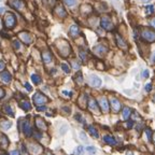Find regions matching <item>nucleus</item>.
<instances>
[{
	"mask_svg": "<svg viewBox=\"0 0 155 155\" xmlns=\"http://www.w3.org/2000/svg\"><path fill=\"white\" fill-rule=\"evenodd\" d=\"M141 1H142V2H150L151 0H141Z\"/></svg>",
	"mask_w": 155,
	"mask_h": 155,
	"instance_id": "4d7b16f0",
	"label": "nucleus"
},
{
	"mask_svg": "<svg viewBox=\"0 0 155 155\" xmlns=\"http://www.w3.org/2000/svg\"><path fill=\"white\" fill-rule=\"evenodd\" d=\"M22 130H23L24 135L27 136V137H30L32 135V129H31V127H30L29 122L27 121V120H24L23 123H22Z\"/></svg>",
	"mask_w": 155,
	"mask_h": 155,
	"instance_id": "39448f33",
	"label": "nucleus"
},
{
	"mask_svg": "<svg viewBox=\"0 0 155 155\" xmlns=\"http://www.w3.org/2000/svg\"><path fill=\"white\" fill-rule=\"evenodd\" d=\"M42 59H43V61H44L45 64H50V62L52 61V59H53L52 54H51L50 52H48V51L43 52V53H42Z\"/></svg>",
	"mask_w": 155,
	"mask_h": 155,
	"instance_id": "f3484780",
	"label": "nucleus"
},
{
	"mask_svg": "<svg viewBox=\"0 0 155 155\" xmlns=\"http://www.w3.org/2000/svg\"><path fill=\"white\" fill-rule=\"evenodd\" d=\"M32 100H33V102L37 105V107L41 106V105H44L45 102H48V98L41 93H36L33 95V97H32Z\"/></svg>",
	"mask_w": 155,
	"mask_h": 155,
	"instance_id": "7ed1b4c3",
	"label": "nucleus"
},
{
	"mask_svg": "<svg viewBox=\"0 0 155 155\" xmlns=\"http://www.w3.org/2000/svg\"><path fill=\"white\" fill-rule=\"evenodd\" d=\"M100 25H101V27L104 29H106V30L110 31V30L113 29V23H112L110 17H108V16H104L102 17L101 21H100Z\"/></svg>",
	"mask_w": 155,
	"mask_h": 155,
	"instance_id": "f03ea898",
	"label": "nucleus"
},
{
	"mask_svg": "<svg viewBox=\"0 0 155 155\" xmlns=\"http://www.w3.org/2000/svg\"><path fill=\"white\" fill-rule=\"evenodd\" d=\"M37 110L40 111V112H42V111H45V110H47V108H45L44 106H38V107H37Z\"/></svg>",
	"mask_w": 155,
	"mask_h": 155,
	"instance_id": "58836bf2",
	"label": "nucleus"
},
{
	"mask_svg": "<svg viewBox=\"0 0 155 155\" xmlns=\"http://www.w3.org/2000/svg\"><path fill=\"white\" fill-rule=\"evenodd\" d=\"M88 82L93 87H99L101 85V79L98 78L97 76H94V74L88 78Z\"/></svg>",
	"mask_w": 155,
	"mask_h": 155,
	"instance_id": "423d86ee",
	"label": "nucleus"
},
{
	"mask_svg": "<svg viewBox=\"0 0 155 155\" xmlns=\"http://www.w3.org/2000/svg\"><path fill=\"white\" fill-rule=\"evenodd\" d=\"M35 137H36V139H38V140L42 138V136H41V134H40V133H38V134H36V136H35Z\"/></svg>",
	"mask_w": 155,
	"mask_h": 155,
	"instance_id": "8fccbe9b",
	"label": "nucleus"
},
{
	"mask_svg": "<svg viewBox=\"0 0 155 155\" xmlns=\"http://www.w3.org/2000/svg\"><path fill=\"white\" fill-rule=\"evenodd\" d=\"M126 155H133V153H131V152H127Z\"/></svg>",
	"mask_w": 155,
	"mask_h": 155,
	"instance_id": "13d9d810",
	"label": "nucleus"
},
{
	"mask_svg": "<svg viewBox=\"0 0 155 155\" xmlns=\"http://www.w3.org/2000/svg\"><path fill=\"white\" fill-rule=\"evenodd\" d=\"M62 109H64V111H65L66 113H70V110H69V108H68V107H64Z\"/></svg>",
	"mask_w": 155,
	"mask_h": 155,
	"instance_id": "864d4df0",
	"label": "nucleus"
},
{
	"mask_svg": "<svg viewBox=\"0 0 155 155\" xmlns=\"http://www.w3.org/2000/svg\"><path fill=\"white\" fill-rule=\"evenodd\" d=\"M0 29H1V22H0Z\"/></svg>",
	"mask_w": 155,
	"mask_h": 155,
	"instance_id": "680f3d73",
	"label": "nucleus"
},
{
	"mask_svg": "<svg viewBox=\"0 0 155 155\" xmlns=\"http://www.w3.org/2000/svg\"><path fill=\"white\" fill-rule=\"evenodd\" d=\"M13 47H14V49L15 50H20L21 49V42L20 41H17V40H15V41H13Z\"/></svg>",
	"mask_w": 155,
	"mask_h": 155,
	"instance_id": "7c9ffc66",
	"label": "nucleus"
},
{
	"mask_svg": "<svg viewBox=\"0 0 155 155\" xmlns=\"http://www.w3.org/2000/svg\"><path fill=\"white\" fill-rule=\"evenodd\" d=\"M87 106H88V109L90 111H93V112H98V110H99V107H98V105H97V101L95 99H89V101H88V104H87Z\"/></svg>",
	"mask_w": 155,
	"mask_h": 155,
	"instance_id": "9d476101",
	"label": "nucleus"
},
{
	"mask_svg": "<svg viewBox=\"0 0 155 155\" xmlns=\"http://www.w3.org/2000/svg\"><path fill=\"white\" fill-rule=\"evenodd\" d=\"M0 126H1V128H2V129L8 130V129L12 126V122L7 121V120H2V121H0Z\"/></svg>",
	"mask_w": 155,
	"mask_h": 155,
	"instance_id": "412c9836",
	"label": "nucleus"
},
{
	"mask_svg": "<svg viewBox=\"0 0 155 155\" xmlns=\"http://www.w3.org/2000/svg\"><path fill=\"white\" fill-rule=\"evenodd\" d=\"M76 118H77V121H79V122H83V121H82V118H81V115H80V114H77V115H76Z\"/></svg>",
	"mask_w": 155,
	"mask_h": 155,
	"instance_id": "3c124183",
	"label": "nucleus"
},
{
	"mask_svg": "<svg viewBox=\"0 0 155 155\" xmlns=\"http://www.w3.org/2000/svg\"><path fill=\"white\" fill-rule=\"evenodd\" d=\"M76 155H84V148L83 147H78L77 149H76Z\"/></svg>",
	"mask_w": 155,
	"mask_h": 155,
	"instance_id": "cd10ccee",
	"label": "nucleus"
},
{
	"mask_svg": "<svg viewBox=\"0 0 155 155\" xmlns=\"http://www.w3.org/2000/svg\"><path fill=\"white\" fill-rule=\"evenodd\" d=\"M151 61H152L153 64H155V51L153 52V54H152V56H151Z\"/></svg>",
	"mask_w": 155,
	"mask_h": 155,
	"instance_id": "de8ad7c7",
	"label": "nucleus"
},
{
	"mask_svg": "<svg viewBox=\"0 0 155 155\" xmlns=\"http://www.w3.org/2000/svg\"><path fill=\"white\" fill-rule=\"evenodd\" d=\"M154 101H155V96H154Z\"/></svg>",
	"mask_w": 155,
	"mask_h": 155,
	"instance_id": "0e129e2a",
	"label": "nucleus"
},
{
	"mask_svg": "<svg viewBox=\"0 0 155 155\" xmlns=\"http://www.w3.org/2000/svg\"><path fill=\"white\" fill-rule=\"evenodd\" d=\"M4 68H5V64H4L2 60H0V71L4 70Z\"/></svg>",
	"mask_w": 155,
	"mask_h": 155,
	"instance_id": "79ce46f5",
	"label": "nucleus"
},
{
	"mask_svg": "<svg viewBox=\"0 0 155 155\" xmlns=\"http://www.w3.org/2000/svg\"><path fill=\"white\" fill-rule=\"evenodd\" d=\"M62 94H64V95H66V96H69V97H71V96H72V93L67 92V90H62Z\"/></svg>",
	"mask_w": 155,
	"mask_h": 155,
	"instance_id": "c03bdc74",
	"label": "nucleus"
},
{
	"mask_svg": "<svg viewBox=\"0 0 155 155\" xmlns=\"http://www.w3.org/2000/svg\"><path fill=\"white\" fill-rule=\"evenodd\" d=\"M133 125H134V122H133V121H130V122H128V123H127V127H128V128H130V127H133Z\"/></svg>",
	"mask_w": 155,
	"mask_h": 155,
	"instance_id": "603ef678",
	"label": "nucleus"
},
{
	"mask_svg": "<svg viewBox=\"0 0 155 155\" xmlns=\"http://www.w3.org/2000/svg\"><path fill=\"white\" fill-rule=\"evenodd\" d=\"M80 56H81L82 60H85V59H86V54H85V52H83V51L80 52Z\"/></svg>",
	"mask_w": 155,
	"mask_h": 155,
	"instance_id": "4c0bfd02",
	"label": "nucleus"
},
{
	"mask_svg": "<svg viewBox=\"0 0 155 155\" xmlns=\"http://www.w3.org/2000/svg\"><path fill=\"white\" fill-rule=\"evenodd\" d=\"M149 74H150V72H149L148 69H145V70L142 71V77H143L144 79H145V78H149Z\"/></svg>",
	"mask_w": 155,
	"mask_h": 155,
	"instance_id": "e433bc0d",
	"label": "nucleus"
},
{
	"mask_svg": "<svg viewBox=\"0 0 155 155\" xmlns=\"http://www.w3.org/2000/svg\"><path fill=\"white\" fill-rule=\"evenodd\" d=\"M86 151H88V152H90L92 154H94L96 152V148L95 147H86Z\"/></svg>",
	"mask_w": 155,
	"mask_h": 155,
	"instance_id": "c9c22d12",
	"label": "nucleus"
},
{
	"mask_svg": "<svg viewBox=\"0 0 155 155\" xmlns=\"http://www.w3.org/2000/svg\"><path fill=\"white\" fill-rule=\"evenodd\" d=\"M94 52L97 54V55H105V54L108 52V49H107V47L106 45H104V44H98V45H96V47L94 48Z\"/></svg>",
	"mask_w": 155,
	"mask_h": 155,
	"instance_id": "0eeeda50",
	"label": "nucleus"
},
{
	"mask_svg": "<svg viewBox=\"0 0 155 155\" xmlns=\"http://www.w3.org/2000/svg\"><path fill=\"white\" fill-rule=\"evenodd\" d=\"M104 141L108 144H110V145H115L116 144V140L113 138V137L111 136H105L104 137Z\"/></svg>",
	"mask_w": 155,
	"mask_h": 155,
	"instance_id": "4be33fe9",
	"label": "nucleus"
},
{
	"mask_svg": "<svg viewBox=\"0 0 155 155\" xmlns=\"http://www.w3.org/2000/svg\"><path fill=\"white\" fill-rule=\"evenodd\" d=\"M65 3L68 7H74L77 4V0H65Z\"/></svg>",
	"mask_w": 155,
	"mask_h": 155,
	"instance_id": "c85d7f7f",
	"label": "nucleus"
},
{
	"mask_svg": "<svg viewBox=\"0 0 155 155\" xmlns=\"http://www.w3.org/2000/svg\"><path fill=\"white\" fill-rule=\"evenodd\" d=\"M72 64H73V68H74V69H77V70H78V69L80 68V65H79V64H77L76 61H73Z\"/></svg>",
	"mask_w": 155,
	"mask_h": 155,
	"instance_id": "09e8293b",
	"label": "nucleus"
},
{
	"mask_svg": "<svg viewBox=\"0 0 155 155\" xmlns=\"http://www.w3.org/2000/svg\"><path fill=\"white\" fill-rule=\"evenodd\" d=\"M22 150H23V152H24V153H27V151H26V148H25V145H24V144L22 145Z\"/></svg>",
	"mask_w": 155,
	"mask_h": 155,
	"instance_id": "6e6d98bb",
	"label": "nucleus"
},
{
	"mask_svg": "<svg viewBox=\"0 0 155 155\" xmlns=\"http://www.w3.org/2000/svg\"><path fill=\"white\" fill-rule=\"evenodd\" d=\"M55 12H56V14L59 16V17H66L67 16V12L65 11V9L62 8V5H58L57 8H56V10H55Z\"/></svg>",
	"mask_w": 155,
	"mask_h": 155,
	"instance_id": "a211bd4d",
	"label": "nucleus"
},
{
	"mask_svg": "<svg viewBox=\"0 0 155 155\" xmlns=\"http://www.w3.org/2000/svg\"><path fill=\"white\" fill-rule=\"evenodd\" d=\"M150 24H151V26L153 27V28H155V17L150 21Z\"/></svg>",
	"mask_w": 155,
	"mask_h": 155,
	"instance_id": "49530a36",
	"label": "nucleus"
},
{
	"mask_svg": "<svg viewBox=\"0 0 155 155\" xmlns=\"http://www.w3.org/2000/svg\"><path fill=\"white\" fill-rule=\"evenodd\" d=\"M4 95H5L4 90H3L1 87H0V99H1V98H3V97H4Z\"/></svg>",
	"mask_w": 155,
	"mask_h": 155,
	"instance_id": "37998d69",
	"label": "nucleus"
},
{
	"mask_svg": "<svg viewBox=\"0 0 155 155\" xmlns=\"http://www.w3.org/2000/svg\"><path fill=\"white\" fill-rule=\"evenodd\" d=\"M31 81L35 84H40L42 80H41L40 76H38V74H31Z\"/></svg>",
	"mask_w": 155,
	"mask_h": 155,
	"instance_id": "bb28decb",
	"label": "nucleus"
},
{
	"mask_svg": "<svg viewBox=\"0 0 155 155\" xmlns=\"http://www.w3.org/2000/svg\"><path fill=\"white\" fill-rule=\"evenodd\" d=\"M110 104H111V108H112L113 112L117 113L118 111L121 110V102L118 101V100H117L116 98H111V100H110Z\"/></svg>",
	"mask_w": 155,
	"mask_h": 155,
	"instance_id": "1a4fd4ad",
	"label": "nucleus"
},
{
	"mask_svg": "<svg viewBox=\"0 0 155 155\" xmlns=\"http://www.w3.org/2000/svg\"><path fill=\"white\" fill-rule=\"evenodd\" d=\"M69 32H70L71 37L76 38V37H78L79 33H80V29H79V27H78L77 25H72V26L70 27V29H69Z\"/></svg>",
	"mask_w": 155,
	"mask_h": 155,
	"instance_id": "dca6fc26",
	"label": "nucleus"
},
{
	"mask_svg": "<svg viewBox=\"0 0 155 155\" xmlns=\"http://www.w3.org/2000/svg\"><path fill=\"white\" fill-rule=\"evenodd\" d=\"M48 155H53V154H51V153H48Z\"/></svg>",
	"mask_w": 155,
	"mask_h": 155,
	"instance_id": "e2e57ef3",
	"label": "nucleus"
},
{
	"mask_svg": "<svg viewBox=\"0 0 155 155\" xmlns=\"http://www.w3.org/2000/svg\"><path fill=\"white\" fill-rule=\"evenodd\" d=\"M29 151H30L31 154H40L41 151H42V148L40 147L39 144L30 143V145H29Z\"/></svg>",
	"mask_w": 155,
	"mask_h": 155,
	"instance_id": "f8f14e48",
	"label": "nucleus"
},
{
	"mask_svg": "<svg viewBox=\"0 0 155 155\" xmlns=\"http://www.w3.org/2000/svg\"><path fill=\"white\" fill-rule=\"evenodd\" d=\"M0 155H7V154H4V153H1V154H0Z\"/></svg>",
	"mask_w": 155,
	"mask_h": 155,
	"instance_id": "052dcab7",
	"label": "nucleus"
},
{
	"mask_svg": "<svg viewBox=\"0 0 155 155\" xmlns=\"http://www.w3.org/2000/svg\"><path fill=\"white\" fill-rule=\"evenodd\" d=\"M151 89H152V84L148 83L147 85H145V90H147V92H151Z\"/></svg>",
	"mask_w": 155,
	"mask_h": 155,
	"instance_id": "a19ab883",
	"label": "nucleus"
},
{
	"mask_svg": "<svg viewBox=\"0 0 155 155\" xmlns=\"http://www.w3.org/2000/svg\"><path fill=\"white\" fill-rule=\"evenodd\" d=\"M130 113H131V111H130V109L129 108H127V107H125L124 109H123V111H122V114H123V118L125 121H127L129 118V115H130Z\"/></svg>",
	"mask_w": 155,
	"mask_h": 155,
	"instance_id": "5701e85b",
	"label": "nucleus"
},
{
	"mask_svg": "<svg viewBox=\"0 0 155 155\" xmlns=\"http://www.w3.org/2000/svg\"><path fill=\"white\" fill-rule=\"evenodd\" d=\"M2 109L4 110V112L7 113V114H9V115H14V111H13V109L11 108V106H9V105H4L3 107H2Z\"/></svg>",
	"mask_w": 155,
	"mask_h": 155,
	"instance_id": "393cba45",
	"label": "nucleus"
},
{
	"mask_svg": "<svg viewBox=\"0 0 155 155\" xmlns=\"http://www.w3.org/2000/svg\"><path fill=\"white\" fill-rule=\"evenodd\" d=\"M25 88L28 90V92H31L32 90V87H31V85L30 84H28V83H25Z\"/></svg>",
	"mask_w": 155,
	"mask_h": 155,
	"instance_id": "ea45409f",
	"label": "nucleus"
},
{
	"mask_svg": "<svg viewBox=\"0 0 155 155\" xmlns=\"http://www.w3.org/2000/svg\"><path fill=\"white\" fill-rule=\"evenodd\" d=\"M36 125H37V127H38L39 129H42V130L47 129L45 122H44L43 118H41V117H36Z\"/></svg>",
	"mask_w": 155,
	"mask_h": 155,
	"instance_id": "2eb2a0df",
	"label": "nucleus"
},
{
	"mask_svg": "<svg viewBox=\"0 0 155 155\" xmlns=\"http://www.w3.org/2000/svg\"><path fill=\"white\" fill-rule=\"evenodd\" d=\"M61 69L64 70V72H66V73H69L70 72V68L68 67L67 64H61Z\"/></svg>",
	"mask_w": 155,
	"mask_h": 155,
	"instance_id": "c756f323",
	"label": "nucleus"
},
{
	"mask_svg": "<svg viewBox=\"0 0 155 155\" xmlns=\"http://www.w3.org/2000/svg\"><path fill=\"white\" fill-rule=\"evenodd\" d=\"M0 142H1V144H3V147L7 148L8 144H9V139L7 138L5 135H1L0 136Z\"/></svg>",
	"mask_w": 155,
	"mask_h": 155,
	"instance_id": "a878e982",
	"label": "nucleus"
},
{
	"mask_svg": "<svg viewBox=\"0 0 155 155\" xmlns=\"http://www.w3.org/2000/svg\"><path fill=\"white\" fill-rule=\"evenodd\" d=\"M4 25L9 29L13 28V27L16 25V17H15V15L13 13L9 12V13L5 14V16H4Z\"/></svg>",
	"mask_w": 155,
	"mask_h": 155,
	"instance_id": "f257e3e1",
	"label": "nucleus"
},
{
	"mask_svg": "<svg viewBox=\"0 0 155 155\" xmlns=\"http://www.w3.org/2000/svg\"><path fill=\"white\" fill-rule=\"evenodd\" d=\"M20 38H21L26 44H30L31 41H32L30 35H29L28 32H21V33H20Z\"/></svg>",
	"mask_w": 155,
	"mask_h": 155,
	"instance_id": "4468645a",
	"label": "nucleus"
},
{
	"mask_svg": "<svg viewBox=\"0 0 155 155\" xmlns=\"http://www.w3.org/2000/svg\"><path fill=\"white\" fill-rule=\"evenodd\" d=\"M88 131H89V134L92 135L94 138H98L99 137V134H98V130L95 128L94 126H88Z\"/></svg>",
	"mask_w": 155,
	"mask_h": 155,
	"instance_id": "b1692460",
	"label": "nucleus"
},
{
	"mask_svg": "<svg viewBox=\"0 0 155 155\" xmlns=\"http://www.w3.org/2000/svg\"><path fill=\"white\" fill-rule=\"evenodd\" d=\"M153 140H154V142H155V133L153 134Z\"/></svg>",
	"mask_w": 155,
	"mask_h": 155,
	"instance_id": "bf43d9fd",
	"label": "nucleus"
},
{
	"mask_svg": "<svg viewBox=\"0 0 155 155\" xmlns=\"http://www.w3.org/2000/svg\"><path fill=\"white\" fill-rule=\"evenodd\" d=\"M145 12H147V14H151L154 12V7L153 5H148L147 8H145Z\"/></svg>",
	"mask_w": 155,
	"mask_h": 155,
	"instance_id": "2f4dec72",
	"label": "nucleus"
},
{
	"mask_svg": "<svg viewBox=\"0 0 155 155\" xmlns=\"http://www.w3.org/2000/svg\"><path fill=\"white\" fill-rule=\"evenodd\" d=\"M4 12V8L3 7H0V14H2Z\"/></svg>",
	"mask_w": 155,
	"mask_h": 155,
	"instance_id": "5fc2aeb1",
	"label": "nucleus"
},
{
	"mask_svg": "<svg viewBox=\"0 0 155 155\" xmlns=\"http://www.w3.org/2000/svg\"><path fill=\"white\" fill-rule=\"evenodd\" d=\"M116 42L118 44V47L122 48V49H127V43L123 40V38L121 37L120 35H116Z\"/></svg>",
	"mask_w": 155,
	"mask_h": 155,
	"instance_id": "6ab92c4d",
	"label": "nucleus"
},
{
	"mask_svg": "<svg viewBox=\"0 0 155 155\" xmlns=\"http://www.w3.org/2000/svg\"><path fill=\"white\" fill-rule=\"evenodd\" d=\"M0 80H1L2 82H4V83H9V82H11L12 77L8 71H3V72L0 73Z\"/></svg>",
	"mask_w": 155,
	"mask_h": 155,
	"instance_id": "ddd939ff",
	"label": "nucleus"
},
{
	"mask_svg": "<svg viewBox=\"0 0 155 155\" xmlns=\"http://www.w3.org/2000/svg\"><path fill=\"white\" fill-rule=\"evenodd\" d=\"M10 5H11L12 8L16 9V10H19V11L22 10L23 7H24L22 0H11V1H10Z\"/></svg>",
	"mask_w": 155,
	"mask_h": 155,
	"instance_id": "9b49d317",
	"label": "nucleus"
},
{
	"mask_svg": "<svg viewBox=\"0 0 155 155\" xmlns=\"http://www.w3.org/2000/svg\"><path fill=\"white\" fill-rule=\"evenodd\" d=\"M99 106L101 108V110L104 112H108L109 109H110V106H109V102H108V99L106 97H101L99 100Z\"/></svg>",
	"mask_w": 155,
	"mask_h": 155,
	"instance_id": "6e6552de",
	"label": "nucleus"
},
{
	"mask_svg": "<svg viewBox=\"0 0 155 155\" xmlns=\"http://www.w3.org/2000/svg\"><path fill=\"white\" fill-rule=\"evenodd\" d=\"M80 138L83 140V141H87V137H86V135H85L84 131H81L80 133Z\"/></svg>",
	"mask_w": 155,
	"mask_h": 155,
	"instance_id": "72a5a7b5",
	"label": "nucleus"
},
{
	"mask_svg": "<svg viewBox=\"0 0 155 155\" xmlns=\"http://www.w3.org/2000/svg\"><path fill=\"white\" fill-rule=\"evenodd\" d=\"M145 134H147V136H148V140L149 141H151L152 140V131H151V129H145Z\"/></svg>",
	"mask_w": 155,
	"mask_h": 155,
	"instance_id": "473e14b6",
	"label": "nucleus"
},
{
	"mask_svg": "<svg viewBox=\"0 0 155 155\" xmlns=\"http://www.w3.org/2000/svg\"><path fill=\"white\" fill-rule=\"evenodd\" d=\"M142 38L148 42H154L155 41V32L150 29H144L142 31Z\"/></svg>",
	"mask_w": 155,
	"mask_h": 155,
	"instance_id": "20e7f679",
	"label": "nucleus"
},
{
	"mask_svg": "<svg viewBox=\"0 0 155 155\" xmlns=\"http://www.w3.org/2000/svg\"><path fill=\"white\" fill-rule=\"evenodd\" d=\"M11 155H21V152L17 151V150H14V151L11 152Z\"/></svg>",
	"mask_w": 155,
	"mask_h": 155,
	"instance_id": "a18cd8bd",
	"label": "nucleus"
},
{
	"mask_svg": "<svg viewBox=\"0 0 155 155\" xmlns=\"http://www.w3.org/2000/svg\"><path fill=\"white\" fill-rule=\"evenodd\" d=\"M77 82H78V83H82V82H83V77H82V74L81 73H78L77 74Z\"/></svg>",
	"mask_w": 155,
	"mask_h": 155,
	"instance_id": "f704fd0d",
	"label": "nucleus"
},
{
	"mask_svg": "<svg viewBox=\"0 0 155 155\" xmlns=\"http://www.w3.org/2000/svg\"><path fill=\"white\" fill-rule=\"evenodd\" d=\"M20 107L23 109V110H25V111L31 110V105H30V102L28 101V100H24V101H22L20 104Z\"/></svg>",
	"mask_w": 155,
	"mask_h": 155,
	"instance_id": "aec40b11",
	"label": "nucleus"
}]
</instances>
